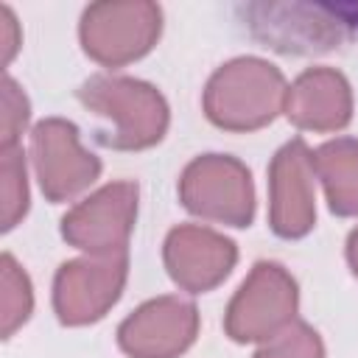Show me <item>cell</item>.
<instances>
[{"mask_svg": "<svg viewBox=\"0 0 358 358\" xmlns=\"http://www.w3.org/2000/svg\"><path fill=\"white\" fill-rule=\"evenodd\" d=\"M243 14L252 36L280 53H324L358 34V3H255Z\"/></svg>", "mask_w": 358, "mask_h": 358, "instance_id": "3957f363", "label": "cell"}, {"mask_svg": "<svg viewBox=\"0 0 358 358\" xmlns=\"http://www.w3.org/2000/svg\"><path fill=\"white\" fill-rule=\"evenodd\" d=\"M78 101L90 112L115 120V131L98 134L106 148L143 151L157 145L168 131V103L148 81L98 73L78 87Z\"/></svg>", "mask_w": 358, "mask_h": 358, "instance_id": "7a4b0ae2", "label": "cell"}, {"mask_svg": "<svg viewBox=\"0 0 358 358\" xmlns=\"http://www.w3.org/2000/svg\"><path fill=\"white\" fill-rule=\"evenodd\" d=\"M0 48H3V67H8L14 53L20 50V25L8 6L0 8Z\"/></svg>", "mask_w": 358, "mask_h": 358, "instance_id": "d6986e66", "label": "cell"}, {"mask_svg": "<svg viewBox=\"0 0 358 358\" xmlns=\"http://www.w3.org/2000/svg\"><path fill=\"white\" fill-rule=\"evenodd\" d=\"M288 84L282 73L257 56L221 64L204 87V115L227 131H255L271 123L285 106Z\"/></svg>", "mask_w": 358, "mask_h": 358, "instance_id": "6da1fadb", "label": "cell"}, {"mask_svg": "<svg viewBox=\"0 0 358 358\" xmlns=\"http://www.w3.org/2000/svg\"><path fill=\"white\" fill-rule=\"evenodd\" d=\"M31 117V103L20 84L6 73L3 76V115H0V148H17L20 134Z\"/></svg>", "mask_w": 358, "mask_h": 358, "instance_id": "ac0fdd59", "label": "cell"}, {"mask_svg": "<svg viewBox=\"0 0 358 358\" xmlns=\"http://www.w3.org/2000/svg\"><path fill=\"white\" fill-rule=\"evenodd\" d=\"M162 260L171 280L187 294H207L229 277L238 263V246L227 235L199 227L179 224L168 232Z\"/></svg>", "mask_w": 358, "mask_h": 358, "instance_id": "7c38bea8", "label": "cell"}, {"mask_svg": "<svg viewBox=\"0 0 358 358\" xmlns=\"http://www.w3.org/2000/svg\"><path fill=\"white\" fill-rule=\"evenodd\" d=\"M285 117L305 131H341L352 120L350 81L333 67H310L285 92Z\"/></svg>", "mask_w": 358, "mask_h": 358, "instance_id": "4fadbf2b", "label": "cell"}, {"mask_svg": "<svg viewBox=\"0 0 358 358\" xmlns=\"http://www.w3.org/2000/svg\"><path fill=\"white\" fill-rule=\"evenodd\" d=\"M199 336V310L182 296L143 302L117 327V344L129 358H179Z\"/></svg>", "mask_w": 358, "mask_h": 358, "instance_id": "8fae6325", "label": "cell"}, {"mask_svg": "<svg viewBox=\"0 0 358 358\" xmlns=\"http://www.w3.org/2000/svg\"><path fill=\"white\" fill-rule=\"evenodd\" d=\"M313 151L302 137L288 140L268 165V227L285 241L308 235L316 224Z\"/></svg>", "mask_w": 358, "mask_h": 358, "instance_id": "30bf717a", "label": "cell"}, {"mask_svg": "<svg viewBox=\"0 0 358 358\" xmlns=\"http://www.w3.org/2000/svg\"><path fill=\"white\" fill-rule=\"evenodd\" d=\"M129 277V252L87 255L59 266L53 277V310L67 327L92 324L120 299Z\"/></svg>", "mask_w": 358, "mask_h": 358, "instance_id": "52a82bcc", "label": "cell"}, {"mask_svg": "<svg viewBox=\"0 0 358 358\" xmlns=\"http://www.w3.org/2000/svg\"><path fill=\"white\" fill-rule=\"evenodd\" d=\"M162 34V11L154 3H92L78 22L84 53L103 67L143 59Z\"/></svg>", "mask_w": 358, "mask_h": 358, "instance_id": "8992f818", "label": "cell"}, {"mask_svg": "<svg viewBox=\"0 0 358 358\" xmlns=\"http://www.w3.org/2000/svg\"><path fill=\"white\" fill-rule=\"evenodd\" d=\"M28 176L22 148H0V229L11 232L28 213Z\"/></svg>", "mask_w": 358, "mask_h": 358, "instance_id": "2e32d148", "label": "cell"}, {"mask_svg": "<svg viewBox=\"0 0 358 358\" xmlns=\"http://www.w3.org/2000/svg\"><path fill=\"white\" fill-rule=\"evenodd\" d=\"M137 182H109L62 218V238L87 255L126 252L129 235L137 221Z\"/></svg>", "mask_w": 358, "mask_h": 358, "instance_id": "9c48e42d", "label": "cell"}, {"mask_svg": "<svg viewBox=\"0 0 358 358\" xmlns=\"http://www.w3.org/2000/svg\"><path fill=\"white\" fill-rule=\"evenodd\" d=\"M179 199L187 213L227 224L249 227L255 218V185L249 168L229 154H201L179 176Z\"/></svg>", "mask_w": 358, "mask_h": 358, "instance_id": "5b68a950", "label": "cell"}, {"mask_svg": "<svg viewBox=\"0 0 358 358\" xmlns=\"http://www.w3.org/2000/svg\"><path fill=\"white\" fill-rule=\"evenodd\" d=\"M34 310V285L14 255L0 257V333L11 338Z\"/></svg>", "mask_w": 358, "mask_h": 358, "instance_id": "9a60e30c", "label": "cell"}, {"mask_svg": "<svg viewBox=\"0 0 358 358\" xmlns=\"http://www.w3.org/2000/svg\"><path fill=\"white\" fill-rule=\"evenodd\" d=\"M255 358H324V344L308 322L294 319L282 333L263 341Z\"/></svg>", "mask_w": 358, "mask_h": 358, "instance_id": "e0dca14e", "label": "cell"}, {"mask_svg": "<svg viewBox=\"0 0 358 358\" xmlns=\"http://www.w3.org/2000/svg\"><path fill=\"white\" fill-rule=\"evenodd\" d=\"M299 288L285 266L260 260L227 305L224 330L232 341H268L296 319Z\"/></svg>", "mask_w": 358, "mask_h": 358, "instance_id": "277c9868", "label": "cell"}, {"mask_svg": "<svg viewBox=\"0 0 358 358\" xmlns=\"http://www.w3.org/2000/svg\"><path fill=\"white\" fill-rule=\"evenodd\" d=\"M31 159L48 201H70L101 176V159L78 140L76 123L45 117L31 131Z\"/></svg>", "mask_w": 358, "mask_h": 358, "instance_id": "ba28073f", "label": "cell"}, {"mask_svg": "<svg viewBox=\"0 0 358 358\" xmlns=\"http://www.w3.org/2000/svg\"><path fill=\"white\" fill-rule=\"evenodd\" d=\"M347 263H350V268H352V274L358 277V227L350 232V238H347Z\"/></svg>", "mask_w": 358, "mask_h": 358, "instance_id": "ffe728a7", "label": "cell"}, {"mask_svg": "<svg viewBox=\"0 0 358 358\" xmlns=\"http://www.w3.org/2000/svg\"><path fill=\"white\" fill-rule=\"evenodd\" d=\"M313 171L336 215H358V140L336 137L313 151Z\"/></svg>", "mask_w": 358, "mask_h": 358, "instance_id": "5bb4252c", "label": "cell"}]
</instances>
